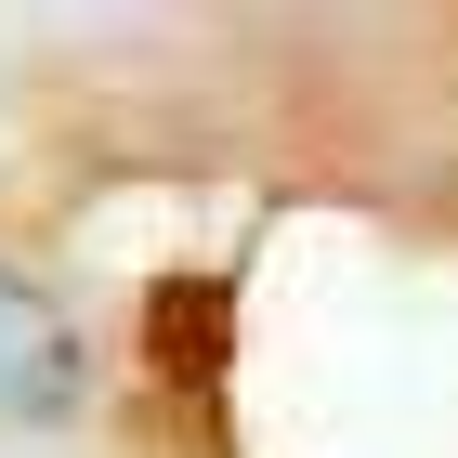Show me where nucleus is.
<instances>
[{
	"mask_svg": "<svg viewBox=\"0 0 458 458\" xmlns=\"http://www.w3.org/2000/svg\"><path fill=\"white\" fill-rule=\"evenodd\" d=\"M0 406L13 420H79V327L27 276H0Z\"/></svg>",
	"mask_w": 458,
	"mask_h": 458,
	"instance_id": "obj_1",
	"label": "nucleus"
}]
</instances>
